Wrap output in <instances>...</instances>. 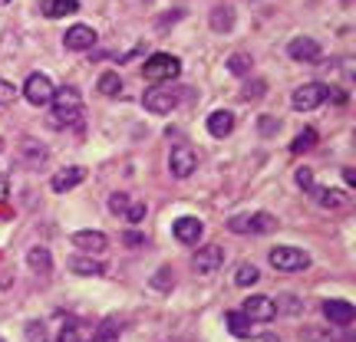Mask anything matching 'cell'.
Returning a JSON list of instances; mask_svg holds the SVG:
<instances>
[{"instance_id": "74e56055", "label": "cell", "mask_w": 356, "mask_h": 342, "mask_svg": "<svg viewBox=\"0 0 356 342\" xmlns=\"http://www.w3.org/2000/svg\"><path fill=\"white\" fill-rule=\"evenodd\" d=\"M24 148L30 152V162H33V165H40V162H47V148H37L33 142H24Z\"/></svg>"}, {"instance_id": "e575fe53", "label": "cell", "mask_w": 356, "mask_h": 342, "mask_svg": "<svg viewBox=\"0 0 356 342\" xmlns=\"http://www.w3.org/2000/svg\"><path fill=\"white\" fill-rule=\"evenodd\" d=\"M274 306H277V313L280 309H284V313H300V300L291 296V293H287V296H280V303H274Z\"/></svg>"}, {"instance_id": "e0dca14e", "label": "cell", "mask_w": 356, "mask_h": 342, "mask_svg": "<svg viewBox=\"0 0 356 342\" xmlns=\"http://www.w3.org/2000/svg\"><path fill=\"white\" fill-rule=\"evenodd\" d=\"M208 132H211L215 139L231 135V132H234V112H228V109H218V112H211V115H208Z\"/></svg>"}, {"instance_id": "f546056e", "label": "cell", "mask_w": 356, "mask_h": 342, "mask_svg": "<svg viewBox=\"0 0 356 342\" xmlns=\"http://www.w3.org/2000/svg\"><path fill=\"white\" fill-rule=\"evenodd\" d=\"M264 92H267V83H264V79H254V83H248V86L241 89V99L244 102H254V99H261Z\"/></svg>"}, {"instance_id": "7dc6e473", "label": "cell", "mask_w": 356, "mask_h": 342, "mask_svg": "<svg viewBox=\"0 0 356 342\" xmlns=\"http://www.w3.org/2000/svg\"><path fill=\"white\" fill-rule=\"evenodd\" d=\"M248 3H254V0H248Z\"/></svg>"}, {"instance_id": "44dd1931", "label": "cell", "mask_w": 356, "mask_h": 342, "mask_svg": "<svg viewBox=\"0 0 356 342\" xmlns=\"http://www.w3.org/2000/svg\"><path fill=\"white\" fill-rule=\"evenodd\" d=\"M225 326H228L231 336H238V339H251V319L244 316V313H225Z\"/></svg>"}, {"instance_id": "f35d334b", "label": "cell", "mask_w": 356, "mask_h": 342, "mask_svg": "<svg viewBox=\"0 0 356 342\" xmlns=\"http://www.w3.org/2000/svg\"><path fill=\"white\" fill-rule=\"evenodd\" d=\"M56 342H83V336H79L76 326H63V330H60V339H56Z\"/></svg>"}, {"instance_id": "4dcf8cb0", "label": "cell", "mask_w": 356, "mask_h": 342, "mask_svg": "<svg viewBox=\"0 0 356 342\" xmlns=\"http://www.w3.org/2000/svg\"><path fill=\"white\" fill-rule=\"evenodd\" d=\"M228 230L231 234H251V217L248 214H238L228 221Z\"/></svg>"}, {"instance_id": "ac0fdd59", "label": "cell", "mask_w": 356, "mask_h": 342, "mask_svg": "<svg viewBox=\"0 0 356 342\" xmlns=\"http://www.w3.org/2000/svg\"><path fill=\"white\" fill-rule=\"evenodd\" d=\"M70 270L76 273V277H102L106 273V264L102 260H92V254H79V257H73L70 260Z\"/></svg>"}, {"instance_id": "cb8c5ba5", "label": "cell", "mask_w": 356, "mask_h": 342, "mask_svg": "<svg viewBox=\"0 0 356 342\" xmlns=\"http://www.w3.org/2000/svg\"><path fill=\"white\" fill-rule=\"evenodd\" d=\"M248 217H251V234H270L277 228L274 214H267V211H257V214H248Z\"/></svg>"}, {"instance_id": "ee69618b", "label": "cell", "mask_w": 356, "mask_h": 342, "mask_svg": "<svg viewBox=\"0 0 356 342\" xmlns=\"http://www.w3.org/2000/svg\"><path fill=\"white\" fill-rule=\"evenodd\" d=\"M261 342H277V336H264V339H261Z\"/></svg>"}, {"instance_id": "7402d4cb", "label": "cell", "mask_w": 356, "mask_h": 342, "mask_svg": "<svg viewBox=\"0 0 356 342\" xmlns=\"http://www.w3.org/2000/svg\"><path fill=\"white\" fill-rule=\"evenodd\" d=\"M208 24H211V30H215V33H228L231 26H234V10H231V7H215Z\"/></svg>"}, {"instance_id": "7c38bea8", "label": "cell", "mask_w": 356, "mask_h": 342, "mask_svg": "<svg viewBox=\"0 0 356 342\" xmlns=\"http://www.w3.org/2000/svg\"><path fill=\"white\" fill-rule=\"evenodd\" d=\"M70 241H73V247H79L83 254H102V250L109 247V237H106L102 230H76Z\"/></svg>"}, {"instance_id": "836d02e7", "label": "cell", "mask_w": 356, "mask_h": 342, "mask_svg": "<svg viewBox=\"0 0 356 342\" xmlns=\"http://www.w3.org/2000/svg\"><path fill=\"white\" fill-rule=\"evenodd\" d=\"M293 181H297V185H300L304 191H310L314 185H317V181H314V171H310V168H297V171H293Z\"/></svg>"}, {"instance_id": "2e32d148", "label": "cell", "mask_w": 356, "mask_h": 342, "mask_svg": "<svg viewBox=\"0 0 356 342\" xmlns=\"http://www.w3.org/2000/svg\"><path fill=\"white\" fill-rule=\"evenodd\" d=\"M172 234H175V241H181V243H198L204 234V224L198 217H178Z\"/></svg>"}, {"instance_id": "30bf717a", "label": "cell", "mask_w": 356, "mask_h": 342, "mask_svg": "<svg viewBox=\"0 0 356 342\" xmlns=\"http://www.w3.org/2000/svg\"><path fill=\"white\" fill-rule=\"evenodd\" d=\"M63 43H66V50H76V53L92 50V46H96V30L86 26V24L70 26V30H66V37H63Z\"/></svg>"}, {"instance_id": "4316f807", "label": "cell", "mask_w": 356, "mask_h": 342, "mask_svg": "<svg viewBox=\"0 0 356 342\" xmlns=\"http://www.w3.org/2000/svg\"><path fill=\"white\" fill-rule=\"evenodd\" d=\"M119 332H122V323H119V319H106L99 330L92 332V339H96V342H109V339H115Z\"/></svg>"}, {"instance_id": "6da1fadb", "label": "cell", "mask_w": 356, "mask_h": 342, "mask_svg": "<svg viewBox=\"0 0 356 342\" xmlns=\"http://www.w3.org/2000/svg\"><path fill=\"white\" fill-rule=\"evenodd\" d=\"M53 126H76L83 119V99L73 86L53 89Z\"/></svg>"}, {"instance_id": "3957f363", "label": "cell", "mask_w": 356, "mask_h": 342, "mask_svg": "<svg viewBox=\"0 0 356 342\" xmlns=\"http://www.w3.org/2000/svg\"><path fill=\"white\" fill-rule=\"evenodd\" d=\"M142 73L145 79H152V83H165V79H175L181 73V63H178V56L172 53H152L145 66H142Z\"/></svg>"}, {"instance_id": "7a4b0ae2", "label": "cell", "mask_w": 356, "mask_h": 342, "mask_svg": "<svg viewBox=\"0 0 356 342\" xmlns=\"http://www.w3.org/2000/svg\"><path fill=\"white\" fill-rule=\"evenodd\" d=\"M270 266L280 270V273H297V270H307L310 266V254L300 250V247H291V243H284V247H274L270 254H267Z\"/></svg>"}, {"instance_id": "7bdbcfd3", "label": "cell", "mask_w": 356, "mask_h": 342, "mask_svg": "<svg viewBox=\"0 0 356 342\" xmlns=\"http://www.w3.org/2000/svg\"><path fill=\"white\" fill-rule=\"evenodd\" d=\"M3 198H7V181L0 178V201H3Z\"/></svg>"}, {"instance_id": "8992f818", "label": "cell", "mask_w": 356, "mask_h": 342, "mask_svg": "<svg viewBox=\"0 0 356 342\" xmlns=\"http://www.w3.org/2000/svg\"><path fill=\"white\" fill-rule=\"evenodd\" d=\"M323 99H327V86H323V83H304V86L293 89L291 105L297 112H310V109H317Z\"/></svg>"}, {"instance_id": "1f68e13d", "label": "cell", "mask_w": 356, "mask_h": 342, "mask_svg": "<svg viewBox=\"0 0 356 342\" xmlns=\"http://www.w3.org/2000/svg\"><path fill=\"white\" fill-rule=\"evenodd\" d=\"M280 128V122L277 119H274V115H261V119H257V132H261V135H274V132H277Z\"/></svg>"}, {"instance_id": "60d3db41", "label": "cell", "mask_w": 356, "mask_h": 342, "mask_svg": "<svg viewBox=\"0 0 356 342\" xmlns=\"http://www.w3.org/2000/svg\"><path fill=\"white\" fill-rule=\"evenodd\" d=\"M122 241H126L129 247H142V243H145V237H142V234H136V230H129V234L122 237Z\"/></svg>"}, {"instance_id": "f6af8a7d", "label": "cell", "mask_w": 356, "mask_h": 342, "mask_svg": "<svg viewBox=\"0 0 356 342\" xmlns=\"http://www.w3.org/2000/svg\"><path fill=\"white\" fill-rule=\"evenodd\" d=\"M142 3H152V0H142Z\"/></svg>"}, {"instance_id": "8d00e7d4", "label": "cell", "mask_w": 356, "mask_h": 342, "mask_svg": "<svg viewBox=\"0 0 356 342\" xmlns=\"http://www.w3.org/2000/svg\"><path fill=\"white\" fill-rule=\"evenodd\" d=\"M142 217H145V204H142V201H136V204H129V207H126V221L139 224Z\"/></svg>"}, {"instance_id": "603a6c76", "label": "cell", "mask_w": 356, "mask_h": 342, "mask_svg": "<svg viewBox=\"0 0 356 342\" xmlns=\"http://www.w3.org/2000/svg\"><path fill=\"white\" fill-rule=\"evenodd\" d=\"M257 280H261V273H257L254 264H238L234 266V283H238V287H254Z\"/></svg>"}, {"instance_id": "b9f144b4", "label": "cell", "mask_w": 356, "mask_h": 342, "mask_svg": "<svg viewBox=\"0 0 356 342\" xmlns=\"http://www.w3.org/2000/svg\"><path fill=\"white\" fill-rule=\"evenodd\" d=\"M343 181H346V185H350V188H353V185H356V175H353V168H343Z\"/></svg>"}, {"instance_id": "d590c367", "label": "cell", "mask_w": 356, "mask_h": 342, "mask_svg": "<svg viewBox=\"0 0 356 342\" xmlns=\"http://www.w3.org/2000/svg\"><path fill=\"white\" fill-rule=\"evenodd\" d=\"M13 99H17V89H13V83L0 79V105H10Z\"/></svg>"}, {"instance_id": "277c9868", "label": "cell", "mask_w": 356, "mask_h": 342, "mask_svg": "<svg viewBox=\"0 0 356 342\" xmlns=\"http://www.w3.org/2000/svg\"><path fill=\"white\" fill-rule=\"evenodd\" d=\"M178 99H181V92H178V89L155 86V89H149V92L142 96V105H145L149 112H155V115H165V112H172V109L178 105Z\"/></svg>"}, {"instance_id": "ba28073f", "label": "cell", "mask_w": 356, "mask_h": 342, "mask_svg": "<svg viewBox=\"0 0 356 342\" xmlns=\"http://www.w3.org/2000/svg\"><path fill=\"white\" fill-rule=\"evenodd\" d=\"M24 96H26V102H30V105H50V99H53V83H50V76H43V73L26 76Z\"/></svg>"}, {"instance_id": "5bb4252c", "label": "cell", "mask_w": 356, "mask_h": 342, "mask_svg": "<svg viewBox=\"0 0 356 342\" xmlns=\"http://www.w3.org/2000/svg\"><path fill=\"white\" fill-rule=\"evenodd\" d=\"M310 194H314V201L320 204V207H327V211H343V207H350V194H343V191L337 188H310Z\"/></svg>"}, {"instance_id": "8fae6325", "label": "cell", "mask_w": 356, "mask_h": 342, "mask_svg": "<svg viewBox=\"0 0 356 342\" xmlns=\"http://www.w3.org/2000/svg\"><path fill=\"white\" fill-rule=\"evenodd\" d=\"M287 53H291V60H297V63H317L323 50H320V43L314 37H297V40H291Z\"/></svg>"}, {"instance_id": "83f0119b", "label": "cell", "mask_w": 356, "mask_h": 342, "mask_svg": "<svg viewBox=\"0 0 356 342\" xmlns=\"http://www.w3.org/2000/svg\"><path fill=\"white\" fill-rule=\"evenodd\" d=\"M152 287L155 290H172V287H175V270H172V266H159L152 277Z\"/></svg>"}, {"instance_id": "5b68a950", "label": "cell", "mask_w": 356, "mask_h": 342, "mask_svg": "<svg viewBox=\"0 0 356 342\" xmlns=\"http://www.w3.org/2000/svg\"><path fill=\"white\" fill-rule=\"evenodd\" d=\"M221 264H225V247H221V243L198 247V254L191 257V270H195V273H202V277L218 273V270H221Z\"/></svg>"}, {"instance_id": "ffe728a7", "label": "cell", "mask_w": 356, "mask_h": 342, "mask_svg": "<svg viewBox=\"0 0 356 342\" xmlns=\"http://www.w3.org/2000/svg\"><path fill=\"white\" fill-rule=\"evenodd\" d=\"M26 266L33 270V273H50L53 270V257L47 247H30V254H26Z\"/></svg>"}, {"instance_id": "d6a6232c", "label": "cell", "mask_w": 356, "mask_h": 342, "mask_svg": "<svg viewBox=\"0 0 356 342\" xmlns=\"http://www.w3.org/2000/svg\"><path fill=\"white\" fill-rule=\"evenodd\" d=\"M126 207H129V194H122V191L109 194V211L113 214H126Z\"/></svg>"}, {"instance_id": "d4e9b609", "label": "cell", "mask_w": 356, "mask_h": 342, "mask_svg": "<svg viewBox=\"0 0 356 342\" xmlns=\"http://www.w3.org/2000/svg\"><path fill=\"white\" fill-rule=\"evenodd\" d=\"M96 89H99L102 96H119L122 92V79H119V73H102Z\"/></svg>"}, {"instance_id": "9a60e30c", "label": "cell", "mask_w": 356, "mask_h": 342, "mask_svg": "<svg viewBox=\"0 0 356 342\" xmlns=\"http://www.w3.org/2000/svg\"><path fill=\"white\" fill-rule=\"evenodd\" d=\"M83 181H86V168L73 165V168H63V171H56V175L50 178V188L56 191V194H66L70 188H76V185H83Z\"/></svg>"}, {"instance_id": "bcb514c9", "label": "cell", "mask_w": 356, "mask_h": 342, "mask_svg": "<svg viewBox=\"0 0 356 342\" xmlns=\"http://www.w3.org/2000/svg\"><path fill=\"white\" fill-rule=\"evenodd\" d=\"M0 3H10V0H0Z\"/></svg>"}, {"instance_id": "4fadbf2b", "label": "cell", "mask_w": 356, "mask_h": 342, "mask_svg": "<svg viewBox=\"0 0 356 342\" xmlns=\"http://www.w3.org/2000/svg\"><path fill=\"white\" fill-rule=\"evenodd\" d=\"M323 316L330 319V326H350L356 319V309L346 300H327L323 303Z\"/></svg>"}, {"instance_id": "484cf974", "label": "cell", "mask_w": 356, "mask_h": 342, "mask_svg": "<svg viewBox=\"0 0 356 342\" xmlns=\"http://www.w3.org/2000/svg\"><path fill=\"white\" fill-rule=\"evenodd\" d=\"M251 63H254V60H251L248 53H231L228 56V69L234 76H248V73H251Z\"/></svg>"}, {"instance_id": "f1b7e54d", "label": "cell", "mask_w": 356, "mask_h": 342, "mask_svg": "<svg viewBox=\"0 0 356 342\" xmlns=\"http://www.w3.org/2000/svg\"><path fill=\"white\" fill-rule=\"evenodd\" d=\"M314 145H317V132H314V128H304V132H300V135L293 139L291 152H293V155H297V152H307V148H314Z\"/></svg>"}, {"instance_id": "d6986e66", "label": "cell", "mask_w": 356, "mask_h": 342, "mask_svg": "<svg viewBox=\"0 0 356 342\" xmlns=\"http://www.w3.org/2000/svg\"><path fill=\"white\" fill-rule=\"evenodd\" d=\"M76 10H79V0H43V3H40V13L50 17V20L70 17V13H76Z\"/></svg>"}, {"instance_id": "ab89813d", "label": "cell", "mask_w": 356, "mask_h": 342, "mask_svg": "<svg viewBox=\"0 0 356 342\" xmlns=\"http://www.w3.org/2000/svg\"><path fill=\"white\" fill-rule=\"evenodd\" d=\"M26 336H30V342H43V326H40V323H30V326H26Z\"/></svg>"}, {"instance_id": "52a82bcc", "label": "cell", "mask_w": 356, "mask_h": 342, "mask_svg": "<svg viewBox=\"0 0 356 342\" xmlns=\"http://www.w3.org/2000/svg\"><path fill=\"white\" fill-rule=\"evenodd\" d=\"M195 168H198L195 148H191V145H175L172 155H168V171H172V178H191Z\"/></svg>"}, {"instance_id": "9c48e42d", "label": "cell", "mask_w": 356, "mask_h": 342, "mask_svg": "<svg viewBox=\"0 0 356 342\" xmlns=\"http://www.w3.org/2000/svg\"><path fill=\"white\" fill-rule=\"evenodd\" d=\"M241 313L251 319V323H270V319L277 316V306H274V300H270V296L254 293V296H248V300H244Z\"/></svg>"}]
</instances>
